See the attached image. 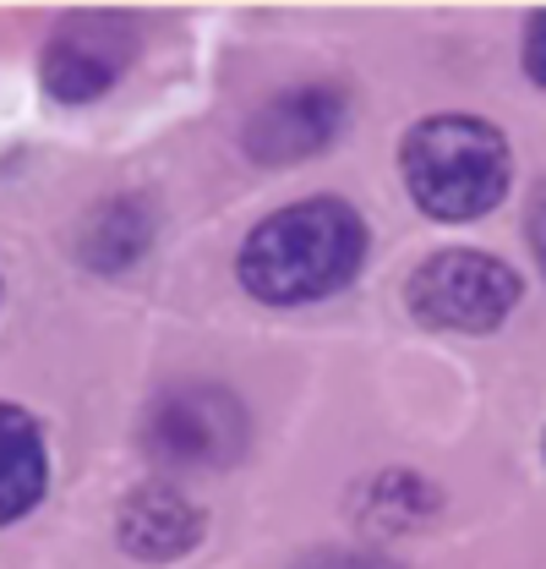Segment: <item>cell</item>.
Segmentation results:
<instances>
[{
    "mask_svg": "<svg viewBox=\"0 0 546 569\" xmlns=\"http://www.w3.org/2000/svg\"><path fill=\"white\" fill-rule=\"evenodd\" d=\"M142 449L170 471H224L246 449V406L224 383H175L148 406Z\"/></svg>",
    "mask_w": 546,
    "mask_h": 569,
    "instance_id": "3",
    "label": "cell"
},
{
    "mask_svg": "<svg viewBox=\"0 0 546 569\" xmlns=\"http://www.w3.org/2000/svg\"><path fill=\"white\" fill-rule=\"evenodd\" d=\"M372 503H377V509H366V520L405 531V526L426 520V515L437 509V493H432L421 477H410V471H388V477L372 482Z\"/></svg>",
    "mask_w": 546,
    "mask_h": 569,
    "instance_id": "10",
    "label": "cell"
},
{
    "mask_svg": "<svg viewBox=\"0 0 546 569\" xmlns=\"http://www.w3.org/2000/svg\"><path fill=\"white\" fill-rule=\"evenodd\" d=\"M344 132V93L306 82L269 99L252 121H246V153L257 164H301L312 153H323Z\"/></svg>",
    "mask_w": 546,
    "mask_h": 569,
    "instance_id": "6",
    "label": "cell"
},
{
    "mask_svg": "<svg viewBox=\"0 0 546 569\" xmlns=\"http://www.w3.org/2000/svg\"><path fill=\"white\" fill-rule=\"evenodd\" d=\"M295 569H400V565L383 559V553H312Z\"/></svg>",
    "mask_w": 546,
    "mask_h": 569,
    "instance_id": "11",
    "label": "cell"
},
{
    "mask_svg": "<svg viewBox=\"0 0 546 569\" xmlns=\"http://www.w3.org/2000/svg\"><path fill=\"white\" fill-rule=\"evenodd\" d=\"M208 520L175 482H142L115 515V537L136 565H175L203 542Z\"/></svg>",
    "mask_w": 546,
    "mask_h": 569,
    "instance_id": "7",
    "label": "cell"
},
{
    "mask_svg": "<svg viewBox=\"0 0 546 569\" xmlns=\"http://www.w3.org/2000/svg\"><path fill=\"white\" fill-rule=\"evenodd\" d=\"M530 230H536V252H542V269H546V187H542V198H536V219H530Z\"/></svg>",
    "mask_w": 546,
    "mask_h": 569,
    "instance_id": "13",
    "label": "cell"
},
{
    "mask_svg": "<svg viewBox=\"0 0 546 569\" xmlns=\"http://www.w3.org/2000/svg\"><path fill=\"white\" fill-rule=\"evenodd\" d=\"M410 312L426 329L492 335L519 307V274L486 252H437L410 274Z\"/></svg>",
    "mask_w": 546,
    "mask_h": 569,
    "instance_id": "4",
    "label": "cell"
},
{
    "mask_svg": "<svg viewBox=\"0 0 546 569\" xmlns=\"http://www.w3.org/2000/svg\"><path fill=\"white\" fill-rule=\"evenodd\" d=\"M525 71L536 88H546V11H536L525 28Z\"/></svg>",
    "mask_w": 546,
    "mask_h": 569,
    "instance_id": "12",
    "label": "cell"
},
{
    "mask_svg": "<svg viewBox=\"0 0 546 569\" xmlns=\"http://www.w3.org/2000/svg\"><path fill=\"white\" fill-rule=\"evenodd\" d=\"M361 258H366L361 213L344 198H301L290 209L269 213L246 236L235 274L269 307H306L344 290L361 274Z\"/></svg>",
    "mask_w": 546,
    "mask_h": 569,
    "instance_id": "1",
    "label": "cell"
},
{
    "mask_svg": "<svg viewBox=\"0 0 546 569\" xmlns=\"http://www.w3.org/2000/svg\"><path fill=\"white\" fill-rule=\"evenodd\" d=\"M44 488H50L44 432L22 406L0 400V526H11L28 509H39Z\"/></svg>",
    "mask_w": 546,
    "mask_h": 569,
    "instance_id": "9",
    "label": "cell"
},
{
    "mask_svg": "<svg viewBox=\"0 0 546 569\" xmlns=\"http://www.w3.org/2000/svg\"><path fill=\"white\" fill-rule=\"evenodd\" d=\"M400 170L421 213L471 224L508 192V138L481 116H426L400 142Z\"/></svg>",
    "mask_w": 546,
    "mask_h": 569,
    "instance_id": "2",
    "label": "cell"
},
{
    "mask_svg": "<svg viewBox=\"0 0 546 569\" xmlns=\"http://www.w3.org/2000/svg\"><path fill=\"white\" fill-rule=\"evenodd\" d=\"M153 230H159V219L142 198H110V203H93L82 213V224L71 236V252L93 274H127L153 247Z\"/></svg>",
    "mask_w": 546,
    "mask_h": 569,
    "instance_id": "8",
    "label": "cell"
},
{
    "mask_svg": "<svg viewBox=\"0 0 546 569\" xmlns=\"http://www.w3.org/2000/svg\"><path fill=\"white\" fill-rule=\"evenodd\" d=\"M132 56H136V28L127 17L77 11L50 33V44L39 56V77H44V93L55 104H93V99H104L121 82Z\"/></svg>",
    "mask_w": 546,
    "mask_h": 569,
    "instance_id": "5",
    "label": "cell"
}]
</instances>
